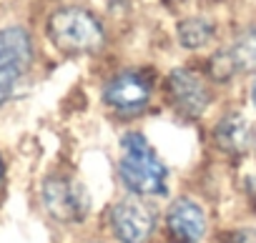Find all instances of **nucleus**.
<instances>
[{"instance_id": "10", "label": "nucleus", "mask_w": 256, "mask_h": 243, "mask_svg": "<svg viewBox=\"0 0 256 243\" xmlns=\"http://www.w3.org/2000/svg\"><path fill=\"white\" fill-rule=\"evenodd\" d=\"M214 35V25L206 18H186L184 23H178V43L184 48H201L211 40Z\"/></svg>"}, {"instance_id": "11", "label": "nucleus", "mask_w": 256, "mask_h": 243, "mask_svg": "<svg viewBox=\"0 0 256 243\" xmlns=\"http://www.w3.org/2000/svg\"><path fill=\"white\" fill-rule=\"evenodd\" d=\"M226 53H228V58H231V63H234L236 70H251V68H256V30L244 33Z\"/></svg>"}, {"instance_id": "1", "label": "nucleus", "mask_w": 256, "mask_h": 243, "mask_svg": "<svg viewBox=\"0 0 256 243\" xmlns=\"http://www.w3.org/2000/svg\"><path fill=\"white\" fill-rule=\"evenodd\" d=\"M118 176L138 198H156L168 191V168L144 133H126L120 138Z\"/></svg>"}, {"instance_id": "6", "label": "nucleus", "mask_w": 256, "mask_h": 243, "mask_svg": "<svg viewBox=\"0 0 256 243\" xmlns=\"http://www.w3.org/2000/svg\"><path fill=\"white\" fill-rule=\"evenodd\" d=\"M166 233L171 243H198L206 233V213L191 198H178L166 213Z\"/></svg>"}, {"instance_id": "13", "label": "nucleus", "mask_w": 256, "mask_h": 243, "mask_svg": "<svg viewBox=\"0 0 256 243\" xmlns=\"http://www.w3.org/2000/svg\"><path fill=\"white\" fill-rule=\"evenodd\" d=\"M254 103H256V83H254Z\"/></svg>"}, {"instance_id": "14", "label": "nucleus", "mask_w": 256, "mask_h": 243, "mask_svg": "<svg viewBox=\"0 0 256 243\" xmlns=\"http://www.w3.org/2000/svg\"><path fill=\"white\" fill-rule=\"evenodd\" d=\"M0 176H3V163H0Z\"/></svg>"}, {"instance_id": "3", "label": "nucleus", "mask_w": 256, "mask_h": 243, "mask_svg": "<svg viewBox=\"0 0 256 243\" xmlns=\"http://www.w3.org/2000/svg\"><path fill=\"white\" fill-rule=\"evenodd\" d=\"M40 198L46 211L58 221V223H80L88 216L90 198L83 183L68 178V176H50L46 178L40 188Z\"/></svg>"}, {"instance_id": "8", "label": "nucleus", "mask_w": 256, "mask_h": 243, "mask_svg": "<svg viewBox=\"0 0 256 243\" xmlns=\"http://www.w3.org/2000/svg\"><path fill=\"white\" fill-rule=\"evenodd\" d=\"M168 95H171L176 110L188 118H198L206 110L208 98H211L206 83L186 68H178L168 75Z\"/></svg>"}, {"instance_id": "9", "label": "nucleus", "mask_w": 256, "mask_h": 243, "mask_svg": "<svg viewBox=\"0 0 256 243\" xmlns=\"http://www.w3.org/2000/svg\"><path fill=\"white\" fill-rule=\"evenodd\" d=\"M254 141V131L241 115H226L216 126V143L228 153H244Z\"/></svg>"}, {"instance_id": "7", "label": "nucleus", "mask_w": 256, "mask_h": 243, "mask_svg": "<svg viewBox=\"0 0 256 243\" xmlns=\"http://www.w3.org/2000/svg\"><path fill=\"white\" fill-rule=\"evenodd\" d=\"M33 63V43L23 28L0 30V78L23 80Z\"/></svg>"}, {"instance_id": "5", "label": "nucleus", "mask_w": 256, "mask_h": 243, "mask_svg": "<svg viewBox=\"0 0 256 243\" xmlns=\"http://www.w3.org/2000/svg\"><path fill=\"white\" fill-rule=\"evenodd\" d=\"M154 226V211L138 196L120 198L110 208V228L120 243H148Z\"/></svg>"}, {"instance_id": "4", "label": "nucleus", "mask_w": 256, "mask_h": 243, "mask_svg": "<svg viewBox=\"0 0 256 243\" xmlns=\"http://www.w3.org/2000/svg\"><path fill=\"white\" fill-rule=\"evenodd\" d=\"M103 100L118 115H136L151 100V80L138 70H126L110 78L103 88Z\"/></svg>"}, {"instance_id": "2", "label": "nucleus", "mask_w": 256, "mask_h": 243, "mask_svg": "<svg viewBox=\"0 0 256 243\" xmlns=\"http://www.w3.org/2000/svg\"><path fill=\"white\" fill-rule=\"evenodd\" d=\"M48 35L58 50L70 55L98 53L106 43V33L98 18L78 5L56 10L48 20Z\"/></svg>"}, {"instance_id": "12", "label": "nucleus", "mask_w": 256, "mask_h": 243, "mask_svg": "<svg viewBox=\"0 0 256 243\" xmlns=\"http://www.w3.org/2000/svg\"><path fill=\"white\" fill-rule=\"evenodd\" d=\"M234 243H256V241H254L251 233H238V236L234 238Z\"/></svg>"}]
</instances>
